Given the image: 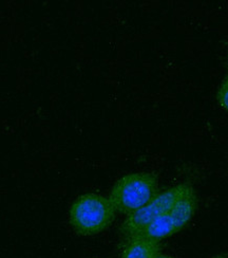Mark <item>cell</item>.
Instances as JSON below:
<instances>
[{
  "label": "cell",
  "instance_id": "obj_8",
  "mask_svg": "<svg viewBox=\"0 0 228 258\" xmlns=\"http://www.w3.org/2000/svg\"><path fill=\"white\" fill-rule=\"evenodd\" d=\"M211 258H228V257L226 255H224V254H219V255H215V256H213Z\"/></svg>",
  "mask_w": 228,
  "mask_h": 258
},
{
  "label": "cell",
  "instance_id": "obj_5",
  "mask_svg": "<svg viewBox=\"0 0 228 258\" xmlns=\"http://www.w3.org/2000/svg\"><path fill=\"white\" fill-rule=\"evenodd\" d=\"M160 251L161 244L158 240L134 236L127 240L121 258H156Z\"/></svg>",
  "mask_w": 228,
  "mask_h": 258
},
{
  "label": "cell",
  "instance_id": "obj_9",
  "mask_svg": "<svg viewBox=\"0 0 228 258\" xmlns=\"http://www.w3.org/2000/svg\"><path fill=\"white\" fill-rule=\"evenodd\" d=\"M226 64H227V72H228V53H227V58H226Z\"/></svg>",
  "mask_w": 228,
  "mask_h": 258
},
{
  "label": "cell",
  "instance_id": "obj_6",
  "mask_svg": "<svg viewBox=\"0 0 228 258\" xmlns=\"http://www.w3.org/2000/svg\"><path fill=\"white\" fill-rule=\"evenodd\" d=\"M216 102L225 111L228 112V74L222 80L215 95Z\"/></svg>",
  "mask_w": 228,
  "mask_h": 258
},
{
  "label": "cell",
  "instance_id": "obj_2",
  "mask_svg": "<svg viewBox=\"0 0 228 258\" xmlns=\"http://www.w3.org/2000/svg\"><path fill=\"white\" fill-rule=\"evenodd\" d=\"M159 180L152 173H132L119 178L109 200L116 212L130 215L145 207L158 195Z\"/></svg>",
  "mask_w": 228,
  "mask_h": 258
},
{
  "label": "cell",
  "instance_id": "obj_7",
  "mask_svg": "<svg viewBox=\"0 0 228 258\" xmlns=\"http://www.w3.org/2000/svg\"><path fill=\"white\" fill-rule=\"evenodd\" d=\"M156 258H175V257H172V256H170V255H166V254H159Z\"/></svg>",
  "mask_w": 228,
  "mask_h": 258
},
{
  "label": "cell",
  "instance_id": "obj_1",
  "mask_svg": "<svg viewBox=\"0 0 228 258\" xmlns=\"http://www.w3.org/2000/svg\"><path fill=\"white\" fill-rule=\"evenodd\" d=\"M115 212L109 198L87 192L72 203L69 211L70 224L78 235L93 236L110 227Z\"/></svg>",
  "mask_w": 228,
  "mask_h": 258
},
{
  "label": "cell",
  "instance_id": "obj_4",
  "mask_svg": "<svg viewBox=\"0 0 228 258\" xmlns=\"http://www.w3.org/2000/svg\"><path fill=\"white\" fill-rule=\"evenodd\" d=\"M198 208V199L194 189L191 188L184 195L169 211L164 213L137 236L160 241L182 231L189 221Z\"/></svg>",
  "mask_w": 228,
  "mask_h": 258
},
{
  "label": "cell",
  "instance_id": "obj_3",
  "mask_svg": "<svg viewBox=\"0 0 228 258\" xmlns=\"http://www.w3.org/2000/svg\"><path fill=\"white\" fill-rule=\"evenodd\" d=\"M191 188L193 187L187 183L172 186L163 192L158 194L142 209L128 215V217L121 227L123 237L128 240L134 236L139 235L151 222H154L161 215L169 211Z\"/></svg>",
  "mask_w": 228,
  "mask_h": 258
}]
</instances>
